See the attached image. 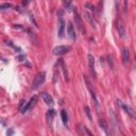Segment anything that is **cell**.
Instances as JSON below:
<instances>
[{
	"label": "cell",
	"instance_id": "e0dca14e",
	"mask_svg": "<svg viewBox=\"0 0 136 136\" xmlns=\"http://www.w3.org/2000/svg\"><path fill=\"white\" fill-rule=\"evenodd\" d=\"M63 4H64V8L68 11H71L72 6H71V0H63Z\"/></svg>",
	"mask_w": 136,
	"mask_h": 136
},
{
	"label": "cell",
	"instance_id": "4fadbf2b",
	"mask_svg": "<svg viewBox=\"0 0 136 136\" xmlns=\"http://www.w3.org/2000/svg\"><path fill=\"white\" fill-rule=\"evenodd\" d=\"M87 58H88V65L90 67V69H94V66H95V58H94V55L89 53L87 55Z\"/></svg>",
	"mask_w": 136,
	"mask_h": 136
},
{
	"label": "cell",
	"instance_id": "ba28073f",
	"mask_svg": "<svg viewBox=\"0 0 136 136\" xmlns=\"http://www.w3.org/2000/svg\"><path fill=\"white\" fill-rule=\"evenodd\" d=\"M129 60H130V50H129V48L124 47L123 50H122V63H123V65H127L129 63Z\"/></svg>",
	"mask_w": 136,
	"mask_h": 136
},
{
	"label": "cell",
	"instance_id": "7a4b0ae2",
	"mask_svg": "<svg viewBox=\"0 0 136 136\" xmlns=\"http://www.w3.org/2000/svg\"><path fill=\"white\" fill-rule=\"evenodd\" d=\"M71 50V47L70 46H58V47H55L53 50H52V52H53V54H55V55H64V54H66L67 52H69Z\"/></svg>",
	"mask_w": 136,
	"mask_h": 136
},
{
	"label": "cell",
	"instance_id": "277c9868",
	"mask_svg": "<svg viewBox=\"0 0 136 136\" xmlns=\"http://www.w3.org/2000/svg\"><path fill=\"white\" fill-rule=\"evenodd\" d=\"M74 20H76V24H77V27H78V29L80 30V31H81L83 34H85V33H86V30H85L84 24H83V21H82L81 17L79 16V14H78V12H77V11H74Z\"/></svg>",
	"mask_w": 136,
	"mask_h": 136
},
{
	"label": "cell",
	"instance_id": "d4e9b609",
	"mask_svg": "<svg viewBox=\"0 0 136 136\" xmlns=\"http://www.w3.org/2000/svg\"><path fill=\"white\" fill-rule=\"evenodd\" d=\"M123 11H124V13H127V0H124V4H123Z\"/></svg>",
	"mask_w": 136,
	"mask_h": 136
},
{
	"label": "cell",
	"instance_id": "ac0fdd59",
	"mask_svg": "<svg viewBox=\"0 0 136 136\" xmlns=\"http://www.w3.org/2000/svg\"><path fill=\"white\" fill-rule=\"evenodd\" d=\"M13 5L11 4V3H2L1 5H0V9L1 10H6V9H11Z\"/></svg>",
	"mask_w": 136,
	"mask_h": 136
},
{
	"label": "cell",
	"instance_id": "30bf717a",
	"mask_svg": "<svg viewBox=\"0 0 136 136\" xmlns=\"http://www.w3.org/2000/svg\"><path fill=\"white\" fill-rule=\"evenodd\" d=\"M36 100H37V97H32V98H31V100H30V101L28 102V103L25 105V107L22 108V111H21V112L24 113V114H25L26 112H28V110H29V108H31V107H32L34 104H35Z\"/></svg>",
	"mask_w": 136,
	"mask_h": 136
},
{
	"label": "cell",
	"instance_id": "6da1fadb",
	"mask_svg": "<svg viewBox=\"0 0 136 136\" xmlns=\"http://www.w3.org/2000/svg\"><path fill=\"white\" fill-rule=\"evenodd\" d=\"M45 79H46V72L45 71H40L39 73H37L36 77L34 78V80H33L32 89H37L45 82Z\"/></svg>",
	"mask_w": 136,
	"mask_h": 136
},
{
	"label": "cell",
	"instance_id": "52a82bcc",
	"mask_svg": "<svg viewBox=\"0 0 136 136\" xmlns=\"http://www.w3.org/2000/svg\"><path fill=\"white\" fill-rule=\"evenodd\" d=\"M84 80H85V82H86V84H87V87H88V89H89V92H90V94H92V97H93V99L95 100V102H96V105L99 107V103H98V99H97V97H96V94H95V92L93 90V86H92V83H90L89 81H88V79L84 76Z\"/></svg>",
	"mask_w": 136,
	"mask_h": 136
},
{
	"label": "cell",
	"instance_id": "2e32d148",
	"mask_svg": "<svg viewBox=\"0 0 136 136\" xmlns=\"http://www.w3.org/2000/svg\"><path fill=\"white\" fill-rule=\"evenodd\" d=\"M61 116H62L63 123L66 126V124H67V121H68V115H67V112H66L65 110H63V111L61 112Z\"/></svg>",
	"mask_w": 136,
	"mask_h": 136
},
{
	"label": "cell",
	"instance_id": "7c38bea8",
	"mask_svg": "<svg viewBox=\"0 0 136 136\" xmlns=\"http://www.w3.org/2000/svg\"><path fill=\"white\" fill-rule=\"evenodd\" d=\"M84 17L86 18V20L90 24V26H92L93 28H96V22H95V20H94V17L90 15L88 12H84Z\"/></svg>",
	"mask_w": 136,
	"mask_h": 136
},
{
	"label": "cell",
	"instance_id": "d6986e66",
	"mask_svg": "<svg viewBox=\"0 0 136 136\" xmlns=\"http://www.w3.org/2000/svg\"><path fill=\"white\" fill-rule=\"evenodd\" d=\"M61 63H62V67H63V71H64V76H65V80H66V81H68V73H67L66 66H65V64H64L63 62H61Z\"/></svg>",
	"mask_w": 136,
	"mask_h": 136
},
{
	"label": "cell",
	"instance_id": "7402d4cb",
	"mask_svg": "<svg viewBox=\"0 0 136 136\" xmlns=\"http://www.w3.org/2000/svg\"><path fill=\"white\" fill-rule=\"evenodd\" d=\"M29 16H30V19H31V21H32L33 24H34V25H35V26L37 27V24H36V21H35V19L33 18V15H32V13H30V14H29Z\"/></svg>",
	"mask_w": 136,
	"mask_h": 136
},
{
	"label": "cell",
	"instance_id": "8992f818",
	"mask_svg": "<svg viewBox=\"0 0 136 136\" xmlns=\"http://www.w3.org/2000/svg\"><path fill=\"white\" fill-rule=\"evenodd\" d=\"M67 33H68V36L71 39L73 40L76 39V30H74V27L71 21H68V24H67Z\"/></svg>",
	"mask_w": 136,
	"mask_h": 136
},
{
	"label": "cell",
	"instance_id": "44dd1931",
	"mask_svg": "<svg viewBox=\"0 0 136 136\" xmlns=\"http://www.w3.org/2000/svg\"><path fill=\"white\" fill-rule=\"evenodd\" d=\"M113 58H112V55H108V64H110V66H111V68L113 69V67H114V65H113Z\"/></svg>",
	"mask_w": 136,
	"mask_h": 136
},
{
	"label": "cell",
	"instance_id": "603a6c76",
	"mask_svg": "<svg viewBox=\"0 0 136 136\" xmlns=\"http://www.w3.org/2000/svg\"><path fill=\"white\" fill-rule=\"evenodd\" d=\"M86 8H89V10H92V11H95V6L93 4H90V3H86L85 4Z\"/></svg>",
	"mask_w": 136,
	"mask_h": 136
},
{
	"label": "cell",
	"instance_id": "8fae6325",
	"mask_svg": "<svg viewBox=\"0 0 136 136\" xmlns=\"http://www.w3.org/2000/svg\"><path fill=\"white\" fill-rule=\"evenodd\" d=\"M64 31H65V21L61 17L59 20V37L62 38L64 36Z\"/></svg>",
	"mask_w": 136,
	"mask_h": 136
},
{
	"label": "cell",
	"instance_id": "cb8c5ba5",
	"mask_svg": "<svg viewBox=\"0 0 136 136\" xmlns=\"http://www.w3.org/2000/svg\"><path fill=\"white\" fill-rule=\"evenodd\" d=\"M31 1H32V0H24V2H22V4H24V5L26 6V5H28Z\"/></svg>",
	"mask_w": 136,
	"mask_h": 136
},
{
	"label": "cell",
	"instance_id": "9a60e30c",
	"mask_svg": "<svg viewBox=\"0 0 136 136\" xmlns=\"http://www.w3.org/2000/svg\"><path fill=\"white\" fill-rule=\"evenodd\" d=\"M54 115H55V111H54L53 108H50V110L48 111V113H47V118H48L49 122L52 121V119L54 118Z\"/></svg>",
	"mask_w": 136,
	"mask_h": 136
},
{
	"label": "cell",
	"instance_id": "9c48e42d",
	"mask_svg": "<svg viewBox=\"0 0 136 136\" xmlns=\"http://www.w3.org/2000/svg\"><path fill=\"white\" fill-rule=\"evenodd\" d=\"M40 97H42V99L46 102V103L48 104V105H53V98L48 94V93H42L40 94Z\"/></svg>",
	"mask_w": 136,
	"mask_h": 136
},
{
	"label": "cell",
	"instance_id": "ffe728a7",
	"mask_svg": "<svg viewBox=\"0 0 136 136\" xmlns=\"http://www.w3.org/2000/svg\"><path fill=\"white\" fill-rule=\"evenodd\" d=\"M85 112H86V115H87L88 119H89V120H92V114H90V110H89V107H88L87 105L85 106Z\"/></svg>",
	"mask_w": 136,
	"mask_h": 136
},
{
	"label": "cell",
	"instance_id": "3957f363",
	"mask_svg": "<svg viewBox=\"0 0 136 136\" xmlns=\"http://www.w3.org/2000/svg\"><path fill=\"white\" fill-rule=\"evenodd\" d=\"M117 31H118V35L121 38H124V36H126V27H124V24L121 18L117 19Z\"/></svg>",
	"mask_w": 136,
	"mask_h": 136
},
{
	"label": "cell",
	"instance_id": "5bb4252c",
	"mask_svg": "<svg viewBox=\"0 0 136 136\" xmlns=\"http://www.w3.org/2000/svg\"><path fill=\"white\" fill-rule=\"evenodd\" d=\"M100 126H101V128L104 130V132L106 133V134H110V131H108V127H107V123H106V121L104 120V119H100Z\"/></svg>",
	"mask_w": 136,
	"mask_h": 136
},
{
	"label": "cell",
	"instance_id": "484cf974",
	"mask_svg": "<svg viewBox=\"0 0 136 136\" xmlns=\"http://www.w3.org/2000/svg\"><path fill=\"white\" fill-rule=\"evenodd\" d=\"M18 59H19V61H22V59H25V56H24V55H21V56H19Z\"/></svg>",
	"mask_w": 136,
	"mask_h": 136
},
{
	"label": "cell",
	"instance_id": "5b68a950",
	"mask_svg": "<svg viewBox=\"0 0 136 136\" xmlns=\"http://www.w3.org/2000/svg\"><path fill=\"white\" fill-rule=\"evenodd\" d=\"M117 103H118V105H119L121 108H123L124 111H126V112L128 113V114H129L131 117H133V118H136V114H135V112H134V111H133V110H132V108H131L129 105L124 104L123 102H122L121 100H119V99L117 100Z\"/></svg>",
	"mask_w": 136,
	"mask_h": 136
}]
</instances>
